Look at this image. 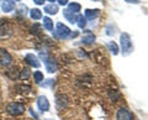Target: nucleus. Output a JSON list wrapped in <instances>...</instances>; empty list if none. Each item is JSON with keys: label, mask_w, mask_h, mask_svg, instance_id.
<instances>
[{"label": "nucleus", "mask_w": 148, "mask_h": 120, "mask_svg": "<svg viewBox=\"0 0 148 120\" xmlns=\"http://www.w3.org/2000/svg\"><path fill=\"white\" fill-rule=\"evenodd\" d=\"M120 42H121V52L122 56H130L133 52V43L131 40V36H130L127 32H123L120 36Z\"/></svg>", "instance_id": "1"}, {"label": "nucleus", "mask_w": 148, "mask_h": 120, "mask_svg": "<svg viewBox=\"0 0 148 120\" xmlns=\"http://www.w3.org/2000/svg\"><path fill=\"white\" fill-rule=\"evenodd\" d=\"M40 56H41V58L43 59L47 72H49V73H54L56 71H57L58 64H57L56 59H54L52 56H49V54H48V53H46V52H45V53H43V52H41Z\"/></svg>", "instance_id": "2"}, {"label": "nucleus", "mask_w": 148, "mask_h": 120, "mask_svg": "<svg viewBox=\"0 0 148 120\" xmlns=\"http://www.w3.org/2000/svg\"><path fill=\"white\" fill-rule=\"evenodd\" d=\"M69 34H71V29L68 26H66L62 22H58L57 26H56V30L53 32L54 37H57L59 40H63V39H68Z\"/></svg>", "instance_id": "3"}, {"label": "nucleus", "mask_w": 148, "mask_h": 120, "mask_svg": "<svg viewBox=\"0 0 148 120\" xmlns=\"http://www.w3.org/2000/svg\"><path fill=\"white\" fill-rule=\"evenodd\" d=\"M6 110L9 114L17 117V115H21L25 112V105L22 103H18V101H12V103L6 105Z\"/></svg>", "instance_id": "4"}, {"label": "nucleus", "mask_w": 148, "mask_h": 120, "mask_svg": "<svg viewBox=\"0 0 148 120\" xmlns=\"http://www.w3.org/2000/svg\"><path fill=\"white\" fill-rule=\"evenodd\" d=\"M116 119L117 120H133V113H131L128 109L126 108H120L116 113Z\"/></svg>", "instance_id": "5"}, {"label": "nucleus", "mask_w": 148, "mask_h": 120, "mask_svg": "<svg viewBox=\"0 0 148 120\" xmlns=\"http://www.w3.org/2000/svg\"><path fill=\"white\" fill-rule=\"evenodd\" d=\"M69 104V99L67 95L64 94H59L56 97V108L57 110H63L64 108H67Z\"/></svg>", "instance_id": "6"}, {"label": "nucleus", "mask_w": 148, "mask_h": 120, "mask_svg": "<svg viewBox=\"0 0 148 120\" xmlns=\"http://www.w3.org/2000/svg\"><path fill=\"white\" fill-rule=\"evenodd\" d=\"M11 63H12L11 54L6 50L0 48V64H3V66H10Z\"/></svg>", "instance_id": "7"}, {"label": "nucleus", "mask_w": 148, "mask_h": 120, "mask_svg": "<svg viewBox=\"0 0 148 120\" xmlns=\"http://www.w3.org/2000/svg\"><path fill=\"white\" fill-rule=\"evenodd\" d=\"M37 107H38V109L41 110V112H48L49 110V101L48 99L46 98L45 95H40L38 98H37Z\"/></svg>", "instance_id": "8"}, {"label": "nucleus", "mask_w": 148, "mask_h": 120, "mask_svg": "<svg viewBox=\"0 0 148 120\" xmlns=\"http://www.w3.org/2000/svg\"><path fill=\"white\" fill-rule=\"evenodd\" d=\"M12 34V27L9 24H0V39H6L9 36H11Z\"/></svg>", "instance_id": "9"}, {"label": "nucleus", "mask_w": 148, "mask_h": 120, "mask_svg": "<svg viewBox=\"0 0 148 120\" xmlns=\"http://www.w3.org/2000/svg\"><path fill=\"white\" fill-rule=\"evenodd\" d=\"M25 61L30 64L31 67H36V68H38L41 66V63H40V59L37 56H35L34 53H27L26 56H25Z\"/></svg>", "instance_id": "10"}, {"label": "nucleus", "mask_w": 148, "mask_h": 120, "mask_svg": "<svg viewBox=\"0 0 148 120\" xmlns=\"http://www.w3.org/2000/svg\"><path fill=\"white\" fill-rule=\"evenodd\" d=\"M14 9H15V1H14V0H3L1 10L4 12H10Z\"/></svg>", "instance_id": "11"}, {"label": "nucleus", "mask_w": 148, "mask_h": 120, "mask_svg": "<svg viewBox=\"0 0 148 120\" xmlns=\"http://www.w3.org/2000/svg\"><path fill=\"white\" fill-rule=\"evenodd\" d=\"M85 19H89V20H92V19H95L96 16L99 15V9H85Z\"/></svg>", "instance_id": "12"}, {"label": "nucleus", "mask_w": 148, "mask_h": 120, "mask_svg": "<svg viewBox=\"0 0 148 120\" xmlns=\"http://www.w3.org/2000/svg\"><path fill=\"white\" fill-rule=\"evenodd\" d=\"M94 41H95V36L92 35L90 31H85V35L83 36V39H82V42L84 45H91Z\"/></svg>", "instance_id": "13"}, {"label": "nucleus", "mask_w": 148, "mask_h": 120, "mask_svg": "<svg viewBox=\"0 0 148 120\" xmlns=\"http://www.w3.org/2000/svg\"><path fill=\"white\" fill-rule=\"evenodd\" d=\"M63 15L64 17L69 21V22H72V24H74V22H77V19H78V14H74L72 11H69L68 9H66V10L63 11Z\"/></svg>", "instance_id": "14"}, {"label": "nucleus", "mask_w": 148, "mask_h": 120, "mask_svg": "<svg viewBox=\"0 0 148 120\" xmlns=\"http://www.w3.org/2000/svg\"><path fill=\"white\" fill-rule=\"evenodd\" d=\"M45 12L48 14V15H56L58 12V5L56 4H49V5L45 6Z\"/></svg>", "instance_id": "15"}, {"label": "nucleus", "mask_w": 148, "mask_h": 120, "mask_svg": "<svg viewBox=\"0 0 148 120\" xmlns=\"http://www.w3.org/2000/svg\"><path fill=\"white\" fill-rule=\"evenodd\" d=\"M108 48L111 53L114 54V56H116V54H119V46L116 42H114V41H110V42H108Z\"/></svg>", "instance_id": "16"}, {"label": "nucleus", "mask_w": 148, "mask_h": 120, "mask_svg": "<svg viewBox=\"0 0 148 120\" xmlns=\"http://www.w3.org/2000/svg\"><path fill=\"white\" fill-rule=\"evenodd\" d=\"M30 16L32 20H40L42 19V11L40 9H32V10H30Z\"/></svg>", "instance_id": "17"}, {"label": "nucleus", "mask_w": 148, "mask_h": 120, "mask_svg": "<svg viewBox=\"0 0 148 120\" xmlns=\"http://www.w3.org/2000/svg\"><path fill=\"white\" fill-rule=\"evenodd\" d=\"M68 10L74 14H79V11L82 10V6L78 3H71V4H68Z\"/></svg>", "instance_id": "18"}, {"label": "nucleus", "mask_w": 148, "mask_h": 120, "mask_svg": "<svg viewBox=\"0 0 148 120\" xmlns=\"http://www.w3.org/2000/svg\"><path fill=\"white\" fill-rule=\"evenodd\" d=\"M43 27L47 31H52L53 30V21L47 16L43 17Z\"/></svg>", "instance_id": "19"}, {"label": "nucleus", "mask_w": 148, "mask_h": 120, "mask_svg": "<svg viewBox=\"0 0 148 120\" xmlns=\"http://www.w3.org/2000/svg\"><path fill=\"white\" fill-rule=\"evenodd\" d=\"M75 24L80 27V29H84L86 26V19L84 17V15H78V19H77V22Z\"/></svg>", "instance_id": "20"}, {"label": "nucleus", "mask_w": 148, "mask_h": 120, "mask_svg": "<svg viewBox=\"0 0 148 120\" xmlns=\"http://www.w3.org/2000/svg\"><path fill=\"white\" fill-rule=\"evenodd\" d=\"M31 76V72H30V68L29 67H25V68H22L21 70V73L18 74V77L21 78V79H27Z\"/></svg>", "instance_id": "21"}, {"label": "nucleus", "mask_w": 148, "mask_h": 120, "mask_svg": "<svg viewBox=\"0 0 148 120\" xmlns=\"http://www.w3.org/2000/svg\"><path fill=\"white\" fill-rule=\"evenodd\" d=\"M34 78H35V82L37 84H40V83H42V81H43V73L41 71H36L34 73Z\"/></svg>", "instance_id": "22"}, {"label": "nucleus", "mask_w": 148, "mask_h": 120, "mask_svg": "<svg viewBox=\"0 0 148 120\" xmlns=\"http://www.w3.org/2000/svg\"><path fill=\"white\" fill-rule=\"evenodd\" d=\"M112 90H114V93L111 92V89L109 90V97H110V99L112 100V101H117V99L120 98V97H121V94H120L117 90H115V89H112Z\"/></svg>", "instance_id": "23"}, {"label": "nucleus", "mask_w": 148, "mask_h": 120, "mask_svg": "<svg viewBox=\"0 0 148 120\" xmlns=\"http://www.w3.org/2000/svg\"><path fill=\"white\" fill-rule=\"evenodd\" d=\"M51 84H54V81L53 79H47V82H46V83H40L41 87H48Z\"/></svg>", "instance_id": "24"}, {"label": "nucleus", "mask_w": 148, "mask_h": 120, "mask_svg": "<svg viewBox=\"0 0 148 120\" xmlns=\"http://www.w3.org/2000/svg\"><path fill=\"white\" fill-rule=\"evenodd\" d=\"M78 35H79V31H71V34H69L68 39H75Z\"/></svg>", "instance_id": "25"}, {"label": "nucleus", "mask_w": 148, "mask_h": 120, "mask_svg": "<svg viewBox=\"0 0 148 120\" xmlns=\"http://www.w3.org/2000/svg\"><path fill=\"white\" fill-rule=\"evenodd\" d=\"M115 34V31L111 29V25L110 26H108L106 27V35H109V36H111V35H114Z\"/></svg>", "instance_id": "26"}, {"label": "nucleus", "mask_w": 148, "mask_h": 120, "mask_svg": "<svg viewBox=\"0 0 148 120\" xmlns=\"http://www.w3.org/2000/svg\"><path fill=\"white\" fill-rule=\"evenodd\" d=\"M57 1H58L59 5H62V6H64V5H67L68 4V0H57Z\"/></svg>", "instance_id": "27"}, {"label": "nucleus", "mask_w": 148, "mask_h": 120, "mask_svg": "<svg viewBox=\"0 0 148 120\" xmlns=\"http://www.w3.org/2000/svg\"><path fill=\"white\" fill-rule=\"evenodd\" d=\"M34 3L37 5H45V0H34Z\"/></svg>", "instance_id": "28"}, {"label": "nucleus", "mask_w": 148, "mask_h": 120, "mask_svg": "<svg viewBox=\"0 0 148 120\" xmlns=\"http://www.w3.org/2000/svg\"><path fill=\"white\" fill-rule=\"evenodd\" d=\"M125 1H127V3H130V4H140V3H141L140 0H125Z\"/></svg>", "instance_id": "29"}, {"label": "nucleus", "mask_w": 148, "mask_h": 120, "mask_svg": "<svg viewBox=\"0 0 148 120\" xmlns=\"http://www.w3.org/2000/svg\"><path fill=\"white\" fill-rule=\"evenodd\" d=\"M47 1H51V4H53V1H56V0H47Z\"/></svg>", "instance_id": "30"}, {"label": "nucleus", "mask_w": 148, "mask_h": 120, "mask_svg": "<svg viewBox=\"0 0 148 120\" xmlns=\"http://www.w3.org/2000/svg\"><path fill=\"white\" fill-rule=\"evenodd\" d=\"M92 1H100V0H92Z\"/></svg>", "instance_id": "31"}, {"label": "nucleus", "mask_w": 148, "mask_h": 120, "mask_svg": "<svg viewBox=\"0 0 148 120\" xmlns=\"http://www.w3.org/2000/svg\"><path fill=\"white\" fill-rule=\"evenodd\" d=\"M15 1H21V0H15Z\"/></svg>", "instance_id": "32"}]
</instances>
